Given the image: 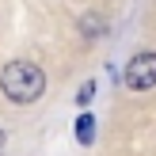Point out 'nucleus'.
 I'll list each match as a JSON object with an SVG mask.
<instances>
[{
	"label": "nucleus",
	"instance_id": "4",
	"mask_svg": "<svg viewBox=\"0 0 156 156\" xmlns=\"http://www.w3.org/2000/svg\"><path fill=\"white\" fill-rule=\"evenodd\" d=\"M91 95H95V80H88V84L80 88V95H76V99H80V107H88V103H91Z\"/></svg>",
	"mask_w": 156,
	"mask_h": 156
},
{
	"label": "nucleus",
	"instance_id": "1",
	"mask_svg": "<svg viewBox=\"0 0 156 156\" xmlns=\"http://www.w3.org/2000/svg\"><path fill=\"white\" fill-rule=\"evenodd\" d=\"M0 91L12 103H34L46 91V73L34 61H8L4 73H0Z\"/></svg>",
	"mask_w": 156,
	"mask_h": 156
},
{
	"label": "nucleus",
	"instance_id": "3",
	"mask_svg": "<svg viewBox=\"0 0 156 156\" xmlns=\"http://www.w3.org/2000/svg\"><path fill=\"white\" fill-rule=\"evenodd\" d=\"M76 137H80V145H91V137H95V118L88 111L76 118Z\"/></svg>",
	"mask_w": 156,
	"mask_h": 156
},
{
	"label": "nucleus",
	"instance_id": "2",
	"mask_svg": "<svg viewBox=\"0 0 156 156\" xmlns=\"http://www.w3.org/2000/svg\"><path fill=\"white\" fill-rule=\"evenodd\" d=\"M126 84L133 91H145L156 84V53H137V57H129L126 65Z\"/></svg>",
	"mask_w": 156,
	"mask_h": 156
},
{
	"label": "nucleus",
	"instance_id": "5",
	"mask_svg": "<svg viewBox=\"0 0 156 156\" xmlns=\"http://www.w3.org/2000/svg\"><path fill=\"white\" fill-rule=\"evenodd\" d=\"M0 156H4V129H0Z\"/></svg>",
	"mask_w": 156,
	"mask_h": 156
}]
</instances>
